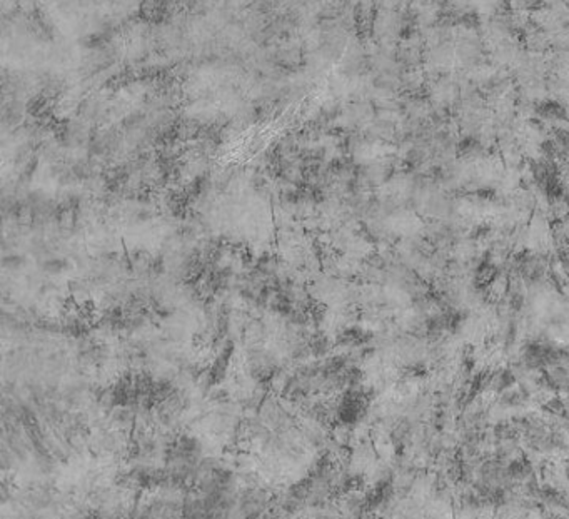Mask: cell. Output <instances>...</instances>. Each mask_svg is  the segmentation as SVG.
I'll return each instance as SVG.
<instances>
[{"label":"cell","instance_id":"6da1fadb","mask_svg":"<svg viewBox=\"0 0 569 519\" xmlns=\"http://www.w3.org/2000/svg\"><path fill=\"white\" fill-rule=\"evenodd\" d=\"M537 114H539V117H546V119H564V116H566V109H564L559 102L546 100L544 104L539 105Z\"/></svg>","mask_w":569,"mask_h":519}]
</instances>
